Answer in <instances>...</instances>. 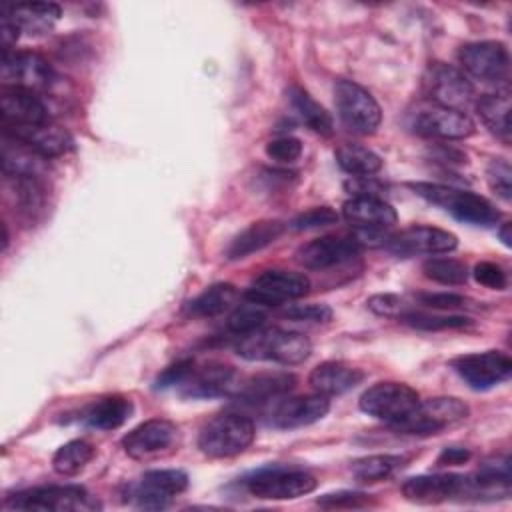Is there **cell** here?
Returning <instances> with one entry per match:
<instances>
[{"label": "cell", "mask_w": 512, "mask_h": 512, "mask_svg": "<svg viewBox=\"0 0 512 512\" xmlns=\"http://www.w3.org/2000/svg\"><path fill=\"white\" fill-rule=\"evenodd\" d=\"M458 60L470 76L486 84H494L496 90L508 88L510 54L502 42L482 40L464 44L458 52Z\"/></svg>", "instance_id": "cell-9"}, {"label": "cell", "mask_w": 512, "mask_h": 512, "mask_svg": "<svg viewBox=\"0 0 512 512\" xmlns=\"http://www.w3.org/2000/svg\"><path fill=\"white\" fill-rule=\"evenodd\" d=\"M344 188L352 196H374V198H382V192L386 190V186L376 176H352L350 180H346Z\"/></svg>", "instance_id": "cell-49"}, {"label": "cell", "mask_w": 512, "mask_h": 512, "mask_svg": "<svg viewBox=\"0 0 512 512\" xmlns=\"http://www.w3.org/2000/svg\"><path fill=\"white\" fill-rule=\"evenodd\" d=\"M360 250L354 236H320L296 250V262L308 270H326L354 260Z\"/></svg>", "instance_id": "cell-16"}, {"label": "cell", "mask_w": 512, "mask_h": 512, "mask_svg": "<svg viewBox=\"0 0 512 512\" xmlns=\"http://www.w3.org/2000/svg\"><path fill=\"white\" fill-rule=\"evenodd\" d=\"M2 82L4 86L22 88L34 94L46 92L54 86V72L46 58L30 50L2 52Z\"/></svg>", "instance_id": "cell-13"}, {"label": "cell", "mask_w": 512, "mask_h": 512, "mask_svg": "<svg viewBox=\"0 0 512 512\" xmlns=\"http://www.w3.org/2000/svg\"><path fill=\"white\" fill-rule=\"evenodd\" d=\"M470 414V408L454 396H436L426 402H420L416 410L396 426V432L412 434V436H430L438 434L444 428L456 426L464 422Z\"/></svg>", "instance_id": "cell-6"}, {"label": "cell", "mask_w": 512, "mask_h": 512, "mask_svg": "<svg viewBox=\"0 0 512 512\" xmlns=\"http://www.w3.org/2000/svg\"><path fill=\"white\" fill-rule=\"evenodd\" d=\"M368 308L386 318H398L402 314V300L396 294H374L368 298Z\"/></svg>", "instance_id": "cell-50"}, {"label": "cell", "mask_w": 512, "mask_h": 512, "mask_svg": "<svg viewBox=\"0 0 512 512\" xmlns=\"http://www.w3.org/2000/svg\"><path fill=\"white\" fill-rule=\"evenodd\" d=\"M176 438H178V428L174 422L166 418H150L138 424L136 428H132L122 438V448L130 458L144 460L172 448Z\"/></svg>", "instance_id": "cell-17"}, {"label": "cell", "mask_w": 512, "mask_h": 512, "mask_svg": "<svg viewBox=\"0 0 512 512\" xmlns=\"http://www.w3.org/2000/svg\"><path fill=\"white\" fill-rule=\"evenodd\" d=\"M0 114H2V128H16V126H32L48 122V110L38 94L2 86L0 94Z\"/></svg>", "instance_id": "cell-22"}, {"label": "cell", "mask_w": 512, "mask_h": 512, "mask_svg": "<svg viewBox=\"0 0 512 512\" xmlns=\"http://www.w3.org/2000/svg\"><path fill=\"white\" fill-rule=\"evenodd\" d=\"M96 450L88 440H70L62 444L52 456V468L60 476H76L94 458Z\"/></svg>", "instance_id": "cell-36"}, {"label": "cell", "mask_w": 512, "mask_h": 512, "mask_svg": "<svg viewBox=\"0 0 512 512\" xmlns=\"http://www.w3.org/2000/svg\"><path fill=\"white\" fill-rule=\"evenodd\" d=\"M268 312L264 306L260 304H254V302H248V304H242L238 306L230 318H228V330L238 334V336H244L260 326H264V320H266Z\"/></svg>", "instance_id": "cell-40"}, {"label": "cell", "mask_w": 512, "mask_h": 512, "mask_svg": "<svg viewBox=\"0 0 512 512\" xmlns=\"http://www.w3.org/2000/svg\"><path fill=\"white\" fill-rule=\"evenodd\" d=\"M474 104L486 128L504 144H510V90L504 88L494 94H482Z\"/></svg>", "instance_id": "cell-31"}, {"label": "cell", "mask_w": 512, "mask_h": 512, "mask_svg": "<svg viewBox=\"0 0 512 512\" xmlns=\"http://www.w3.org/2000/svg\"><path fill=\"white\" fill-rule=\"evenodd\" d=\"M336 162L352 176H374L382 168V158L374 150L354 142H344L336 148Z\"/></svg>", "instance_id": "cell-35"}, {"label": "cell", "mask_w": 512, "mask_h": 512, "mask_svg": "<svg viewBox=\"0 0 512 512\" xmlns=\"http://www.w3.org/2000/svg\"><path fill=\"white\" fill-rule=\"evenodd\" d=\"M312 352L310 340L294 330L278 326H260L244 336L236 344V354L244 360H268L278 364H300Z\"/></svg>", "instance_id": "cell-1"}, {"label": "cell", "mask_w": 512, "mask_h": 512, "mask_svg": "<svg viewBox=\"0 0 512 512\" xmlns=\"http://www.w3.org/2000/svg\"><path fill=\"white\" fill-rule=\"evenodd\" d=\"M470 460V450L468 448H458V446H450L444 448L436 460L438 466H458Z\"/></svg>", "instance_id": "cell-51"}, {"label": "cell", "mask_w": 512, "mask_h": 512, "mask_svg": "<svg viewBox=\"0 0 512 512\" xmlns=\"http://www.w3.org/2000/svg\"><path fill=\"white\" fill-rule=\"evenodd\" d=\"M318 504L322 508H366L372 504L370 494L364 492H352V490H340L332 494H324L318 498Z\"/></svg>", "instance_id": "cell-43"}, {"label": "cell", "mask_w": 512, "mask_h": 512, "mask_svg": "<svg viewBox=\"0 0 512 512\" xmlns=\"http://www.w3.org/2000/svg\"><path fill=\"white\" fill-rule=\"evenodd\" d=\"M510 230H512V224H510V222H504L502 228L498 230V236H500V240H502V244H504L506 248L512 246V234H510Z\"/></svg>", "instance_id": "cell-52"}, {"label": "cell", "mask_w": 512, "mask_h": 512, "mask_svg": "<svg viewBox=\"0 0 512 512\" xmlns=\"http://www.w3.org/2000/svg\"><path fill=\"white\" fill-rule=\"evenodd\" d=\"M338 222V212L332 210L330 206H316L310 208L302 214H298L292 222L290 228L294 230H312V228H322V226H330Z\"/></svg>", "instance_id": "cell-42"}, {"label": "cell", "mask_w": 512, "mask_h": 512, "mask_svg": "<svg viewBox=\"0 0 512 512\" xmlns=\"http://www.w3.org/2000/svg\"><path fill=\"white\" fill-rule=\"evenodd\" d=\"M408 126L420 136L442 140H460L474 132V122L466 112L444 108L428 100L410 112Z\"/></svg>", "instance_id": "cell-11"}, {"label": "cell", "mask_w": 512, "mask_h": 512, "mask_svg": "<svg viewBox=\"0 0 512 512\" xmlns=\"http://www.w3.org/2000/svg\"><path fill=\"white\" fill-rule=\"evenodd\" d=\"M8 508L18 510H40V512H78V510H98L100 502L88 494L86 488L76 484H50L36 486L16 492L6 498Z\"/></svg>", "instance_id": "cell-4"}, {"label": "cell", "mask_w": 512, "mask_h": 512, "mask_svg": "<svg viewBox=\"0 0 512 512\" xmlns=\"http://www.w3.org/2000/svg\"><path fill=\"white\" fill-rule=\"evenodd\" d=\"M310 290L308 276L290 270H266L254 278L246 290V300L260 304L264 308L280 306L286 300H296L306 296Z\"/></svg>", "instance_id": "cell-14"}, {"label": "cell", "mask_w": 512, "mask_h": 512, "mask_svg": "<svg viewBox=\"0 0 512 512\" xmlns=\"http://www.w3.org/2000/svg\"><path fill=\"white\" fill-rule=\"evenodd\" d=\"M334 104L342 124L362 136H370L382 122V110L374 96L352 80H336Z\"/></svg>", "instance_id": "cell-5"}, {"label": "cell", "mask_w": 512, "mask_h": 512, "mask_svg": "<svg viewBox=\"0 0 512 512\" xmlns=\"http://www.w3.org/2000/svg\"><path fill=\"white\" fill-rule=\"evenodd\" d=\"M330 410V400L322 394H304V396H290L280 400L272 414H270V422L276 428H302V426H310L318 420H322Z\"/></svg>", "instance_id": "cell-20"}, {"label": "cell", "mask_w": 512, "mask_h": 512, "mask_svg": "<svg viewBox=\"0 0 512 512\" xmlns=\"http://www.w3.org/2000/svg\"><path fill=\"white\" fill-rule=\"evenodd\" d=\"M236 296H238V292H236L234 284L218 282V284L204 288L196 298H192L186 304V312L190 316H198V318H212V316H218L224 310H228L234 304Z\"/></svg>", "instance_id": "cell-34"}, {"label": "cell", "mask_w": 512, "mask_h": 512, "mask_svg": "<svg viewBox=\"0 0 512 512\" xmlns=\"http://www.w3.org/2000/svg\"><path fill=\"white\" fill-rule=\"evenodd\" d=\"M316 478L302 468H262L246 478V490L262 500H292L310 494Z\"/></svg>", "instance_id": "cell-10"}, {"label": "cell", "mask_w": 512, "mask_h": 512, "mask_svg": "<svg viewBox=\"0 0 512 512\" xmlns=\"http://www.w3.org/2000/svg\"><path fill=\"white\" fill-rule=\"evenodd\" d=\"M48 158L34 152L24 142L2 134V168L4 176H32V178H44L48 164Z\"/></svg>", "instance_id": "cell-27"}, {"label": "cell", "mask_w": 512, "mask_h": 512, "mask_svg": "<svg viewBox=\"0 0 512 512\" xmlns=\"http://www.w3.org/2000/svg\"><path fill=\"white\" fill-rule=\"evenodd\" d=\"M342 216L354 228L388 230L396 224L398 214L390 202L374 196H352L342 206Z\"/></svg>", "instance_id": "cell-24"}, {"label": "cell", "mask_w": 512, "mask_h": 512, "mask_svg": "<svg viewBox=\"0 0 512 512\" xmlns=\"http://www.w3.org/2000/svg\"><path fill=\"white\" fill-rule=\"evenodd\" d=\"M364 380V372L352 364L328 360L312 368L308 382L314 392L330 398L340 396L352 388H356Z\"/></svg>", "instance_id": "cell-25"}, {"label": "cell", "mask_w": 512, "mask_h": 512, "mask_svg": "<svg viewBox=\"0 0 512 512\" xmlns=\"http://www.w3.org/2000/svg\"><path fill=\"white\" fill-rule=\"evenodd\" d=\"M284 316L296 322H328L332 308L326 304H294L284 310Z\"/></svg>", "instance_id": "cell-46"}, {"label": "cell", "mask_w": 512, "mask_h": 512, "mask_svg": "<svg viewBox=\"0 0 512 512\" xmlns=\"http://www.w3.org/2000/svg\"><path fill=\"white\" fill-rule=\"evenodd\" d=\"M452 368L470 388L488 390L510 378L512 360L504 352L486 350L454 358Z\"/></svg>", "instance_id": "cell-15"}, {"label": "cell", "mask_w": 512, "mask_h": 512, "mask_svg": "<svg viewBox=\"0 0 512 512\" xmlns=\"http://www.w3.org/2000/svg\"><path fill=\"white\" fill-rule=\"evenodd\" d=\"M132 402L126 396H104L82 412V422L96 430H116L132 416Z\"/></svg>", "instance_id": "cell-30"}, {"label": "cell", "mask_w": 512, "mask_h": 512, "mask_svg": "<svg viewBox=\"0 0 512 512\" xmlns=\"http://www.w3.org/2000/svg\"><path fill=\"white\" fill-rule=\"evenodd\" d=\"M2 16L10 18L20 32L44 34L60 18V6L54 2H20L6 4Z\"/></svg>", "instance_id": "cell-28"}, {"label": "cell", "mask_w": 512, "mask_h": 512, "mask_svg": "<svg viewBox=\"0 0 512 512\" xmlns=\"http://www.w3.org/2000/svg\"><path fill=\"white\" fill-rule=\"evenodd\" d=\"M418 404V392L404 382H378L360 396V410L388 426L406 420Z\"/></svg>", "instance_id": "cell-8"}, {"label": "cell", "mask_w": 512, "mask_h": 512, "mask_svg": "<svg viewBox=\"0 0 512 512\" xmlns=\"http://www.w3.org/2000/svg\"><path fill=\"white\" fill-rule=\"evenodd\" d=\"M4 134L24 142L34 152H38L44 158H56L64 156L74 148V140L70 132L54 122H42L32 126H16V128H4Z\"/></svg>", "instance_id": "cell-21"}, {"label": "cell", "mask_w": 512, "mask_h": 512, "mask_svg": "<svg viewBox=\"0 0 512 512\" xmlns=\"http://www.w3.org/2000/svg\"><path fill=\"white\" fill-rule=\"evenodd\" d=\"M188 488V474L176 468L148 470L136 482L126 486V496L138 508L158 510L164 508L174 496Z\"/></svg>", "instance_id": "cell-12"}, {"label": "cell", "mask_w": 512, "mask_h": 512, "mask_svg": "<svg viewBox=\"0 0 512 512\" xmlns=\"http://www.w3.org/2000/svg\"><path fill=\"white\" fill-rule=\"evenodd\" d=\"M486 180L496 196H500L504 202H510L512 198V168L508 160L494 158L490 160L486 168Z\"/></svg>", "instance_id": "cell-41"}, {"label": "cell", "mask_w": 512, "mask_h": 512, "mask_svg": "<svg viewBox=\"0 0 512 512\" xmlns=\"http://www.w3.org/2000/svg\"><path fill=\"white\" fill-rule=\"evenodd\" d=\"M418 302L428 306V308H436V310H456V308H468L470 300L462 294H454V292H420L416 294Z\"/></svg>", "instance_id": "cell-45"}, {"label": "cell", "mask_w": 512, "mask_h": 512, "mask_svg": "<svg viewBox=\"0 0 512 512\" xmlns=\"http://www.w3.org/2000/svg\"><path fill=\"white\" fill-rule=\"evenodd\" d=\"M422 272L426 278L446 286H460L468 280L466 264L454 258H430L422 264Z\"/></svg>", "instance_id": "cell-38"}, {"label": "cell", "mask_w": 512, "mask_h": 512, "mask_svg": "<svg viewBox=\"0 0 512 512\" xmlns=\"http://www.w3.org/2000/svg\"><path fill=\"white\" fill-rule=\"evenodd\" d=\"M256 436L254 422L240 412H222L208 420L198 434V448L210 458L242 454Z\"/></svg>", "instance_id": "cell-3"}, {"label": "cell", "mask_w": 512, "mask_h": 512, "mask_svg": "<svg viewBox=\"0 0 512 512\" xmlns=\"http://www.w3.org/2000/svg\"><path fill=\"white\" fill-rule=\"evenodd\" d=\"M422 92L428 102L464 112L474 102V86L452 64L432 62L422 76Z\"/></svg>", "instance_id": "cell-7"}, {"label": "cell", "mask_w": 512, "mask_h": 512, "mask_svg": "<svg viewBox=\"0 0 512 512\" xmlns=\"http://www.w3.org/2000/svg\"><path fill=\"white\" fill-rule=\"evenodd\" d=\"M388 250L398 256L414 254H444L458 246L456 234L434 226H410L400 234H394L386 242Z\"/></svg>", "instance_id": "cell-18"}, {"label": "cell", "mask_w": 512, "mask_h": 512, "mask_svg": "<svg viewBox=\"0 0 512 512\" xmlns=\"http://www.w3.org/2000/svg\"><path fill=\"white\" fill-rule=\"evenodd\" d=\"M194 370V360L190 358H184V360H178L174 362L172 366H168L154 382V388H172V386H182L188 376L192 374Z\"/></svg>", "instance_id": "cell-48"}, {"label": "cell", "mask_w": 512, "mask_h": 512, "mask_svg": "<svg viewBox=\"0 0 512 512\" xmlns=\"http://www.w3.org/2000/svg\"><path fill=\"white\" fill-rule=\"evenodd\" d=\"M410 188L424 200L450 212L460 222L474 226H492L500 218V212L494 208V204L480 194L430 182H412Z\"/></svg>", "instance_id": "cell-2"}, {"label": "cell", "mask_w": 512, "mask_h": 512, "mask_svg": "<svg viewBox=\"0 0 512 512\" xmlns=\"http://www.w3.org/2000/svg\"><path fill=\"white\" fill-rule=\"evenodd\" d=\"M6 186L14 200V208H18L24 218L34 220L42 212L46 202V186L42 178L6 176Z\"/></svg>", "instance_id": "cell-32"}, {"label": "cell", "mask_w": 512, "mask_h": 512, "mask_svg": "<svg viewBox=\"0 0 512 512\" xmlns=\"http://www.w3.org/2000/svg\"><path fill=\"white\" fill-rule=\"evenodd\" d=\"M404 464V458L394 454H372L364 456L352 462L350 470L356 480L360 482H380L388 476H392L400 466Z\"/></svg>", "instance_id": "cell-37"}, {"label": "cell", "mask_w": 512, "mask_h": 512, "mask_svg": "<svg viewBox=\"0 0 512 512\" xmlns=\"http://www.w3.org/2000/svg\"><path fill=\"white\" fill-rule=\"evenodd\" d=\"M238 384V374L232 366L210 362L198 370H192L188 380L182 384V392L190 398H216L234 394Z\"/></svg>", "instance_id": "cell-23"}, {"label": "cell", "mask_w": 512, "mask_h": 512, "mask_svg": "<svg viewBox=\"0 0 512 512\" xmlns=\"http://www.w3.org/2000/svg\"><path fill=\"white\" fill-rule=\"evenodd\" d=\"M402 496L414 504H440L456 496H466V476L422 474L402 484Z\"/></svg>", "instance_id": "cell-19"}, {"label": "cell", "mask_w": 512, "mask_h": 512, "mask_svg": "<svg viewBox=\"0 0 512 512\" xmlns=\"http://www.w3.org/2000/svg\"><path fill=\"white\" fill-rule=\"evenodd\" d=\"M474 280L486 288H492V290H504L506 284H508V278H506V272L502 266L494 264V262H478L474 266Z\"/></svg>", "instance_id": "cell-47"}, {"label": "cell", "mask_w": 512, "mask_h": 512, "mask_svg": "<svg viewBox=\"0 0 512 512\" xmlns=\"http://www.w3.org/2000/svg\"><path fill=\"white\" fill-rule=\"evenodd\" d=\"M266 154H268V158H272L276 162L288 164V162H294L300 158L302 142L294 136H280L266 144Z\"/></svg>", "instance_id": "cell-44"}, {"label": "cell", "mask_w": 512, "mask_h": 512, "mask_svg": "<svg viewBox=\"0 0 512 512\" xmlns=\"http://www.w3.org/2000/svg\"><path fill=\"white\" fill-rule=\"evenodd\" d=\"M404 324L418 328V330H450V328H464L470 324V320L466 316H458V314H428V312H418V310H410V312H402L398 316Z\"/></svg>", "instance_id": "cell-39"}, {"label": "cell", "mask_w": 512, "mask_h": 512, "mask_svg": "<svg viewBox=\"0 0 512 512\" xmlns=\"http://www.w3.org/2000/svg\"><path fill=\"white\" fill-rule=\"evenodd\" d=\"M286 230V224L280 220H260L250 224L246 230H242L228 246L226 256L230 260L246 258L254 252H260L262 248L274 244Z\"/></svg>", "instance_id": "cell-29"}, {"label": "cell", "mask_w": 512, "mask_h": 512, "mask_svg": "<svg viewBox=\"0 0 512 512\" xmlns=\"http://www.w3.org/2000/svg\"><path fill=\"white\" fill-rule=\"evenodd\" d=\"M288 100H290V106L294 108V112L300 116V120L312 132H316L320 136H330L334 132L332 116L304 88L290 86L288 88Z\"/></svg>", "instance_id": "cell-33"}, {"label": "cell", "mask_w": 512, "mask_h": 512, "mask_svg": "<svg viewBox=\"0 0 512 512\" xmlns=\"http://www.w3.org/2000/svg\"><path fill=\"white\" fill-rule=\"evenodd\" d=\"M296 384V376L288 374V372H262L256 374L252 378H248L246 382L238 384L236 388V396L240 398V402L246 404H264L270 402L274 398H282L286 392H290Z\"/></svg>", "instance_id": "cell-26"}]
</instances>
